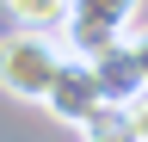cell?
Listing matches in <instances>:
<instances>
[{"mask_svg": "<svg viewBox=\"0 0 148 142\" xmlns=\"http://www.w3.org/2000/svg\"><path fill=\"white\" fill-rule=\"evenodd\" d=\"M62 49L68 43H56V31H31V25H18L0 37V93L6 99H43V86L56 74V62H62Z\"/></svg>", "mask_w": 148, "mask_h": 142, "instance_id": "obj_1", "label": "cell"}, {"mask_svg": "<svg viewBox=\"0 0 148 142\" xmlns=\"http://www.w3.org/2000/svg\"><path fill=\"white\" fill-rule=\"evenodd\" d=\"M142 0H68V19H62V37L74 56H92V49L117 43L130 25H136Z\"/></svg>", "mask_w": 148, "mask_h": 142, "instance_id": "obj_2", "label": "cell"}, {"mask_svg": "<svg viewBox=\"0 0 148 142\" xmlns=\"http://www.w3.org/2000/svg\"><path fill=\"white\" fill-rule=\"evenodd\" d=\"M37 105H43L56 123H86V117L105 105L92 62L74 56V49H62V62H56V74H49V86H43V99H37Z\"/></svg>", "mask_w": 148, "mask_h": 142, "instance_id": "obj_3", "label": "cell"}, {"mask_svg": "<svg viewBox=\"0 0 148 142\" xmlns=\"http://www.w3.org/2000/svg\"><path fill=\"white\" fill-rule=\"evenodd\" d=\"M92 74H99V93L111 99V105H130L142 93V68H136V56H130V43L117 37V43H105V49H92Z\"/></svg>", "mask_w": 148, "mask_h": 142, "instance_id": "obj_4", "label": "cell"}, {"mask_svg": "<svg viewBox=\"0 0 148 142\" xmlns=\"http://www.w3.org/2000/svg\"><path fill=\"white\" fill-rule=\"evenodd\" d=\"M80 130V142H136V123H130V105H99L86 123H74Z\"/></svg>", "mask_w": 148, "mask_h": 142, "instance_id": "obj_5", "label": "cell"}, {"mask_svg": "<svg viewBox=\"0 0 148 142\" xmlns=\"http://www.w3.org/2000/svg\"><path fill=\"white\" fill-rule=\"evenodd\" d=\"M6 12H12L18 25H31V31H62L68 0H6Z\"/></svg>", "mask_w": 148, "mask_h": 142, "instance_id": "obj_6", "label": "cell"}, {"mask_svg": "<svg viewBox=\"0 0 148 142\" xmlns=\"http://www.w3.org/2000/svg\"><path fill=\"white\" fill-rule=\"evenodd\" d=\"M123 43H130V56H136V68H142V86H148V25L123 31Z\"/></svg>", "mask_w": 148, "mask_h": 142, "instance_id": "obj_7", "label": "cell"}, {"mask_svg": "<svg viewBox=\"0 0 148 142\" xmlns=\"http://www.w3.org/2000/svg\"><path fill=\"white\" fill-rule=\"evenodd\" d=\"M130 123H136V142H148V86L130 99Z\"/></svg>", "mask_w": 148, "mask_h": 142, "instance_id": "obj_8", "label": "cell"}]
</instances>
